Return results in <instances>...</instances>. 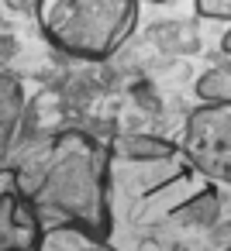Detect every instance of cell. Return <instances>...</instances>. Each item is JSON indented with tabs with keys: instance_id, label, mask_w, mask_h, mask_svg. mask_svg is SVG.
I'll list each match as a JSON object with an SVG mask.
<instances>
[{
	"instance_id": "1",
	"label": "cell",
	"mask_w": 231,
	"mask_h": 251,
	"mask_svg": "<svg viewBox=\"0 0 231 251\" xmlns=\"http://www.w3.org/2000/svg\"><path fill=\"white\" fill-rule=\"evenodd\" d=\"M107 172L111 148L87 131H62L45 158L35 193H28L42 227L76 224L93 237L107 241L111 206H107Z\"/></svg>"
},
{
	"instance_id": "2",
	"label": "cell",
	"mask_w": 231,
	"mask_h": 251,
	"mask_svg": "<svg viewBox=\"0 0 231 251\" xmlns=\"http://www.w3.org/2000/svg\"><path fill=\"white\" fill-rule=\"evenodd\" d=\"M35 18L42 35L66 55L111 59L138 25L135 0H38Z\"/></svg>"
},
{
	"instance_id": "3",
	"label": "cell",
	"mask_w": 231,
	"mask_h": 251,
	"mask_svg": "<svg viewBox=\"0 0 231 251\" xmlns=\"http://www.w3.org/2000/svg\"><path fill=\"white\" fill-rule=\"evenodd\" d=\"M179 151L203 176L231 182V100L228 103H200L186 117Z\"/></svg>"
},
{
	"instance_id": "4",
	"label": "cell",
	"mask_w": 231,
	"mask_h": 251,
	"mask_svg": "<svg viewBox=\"0 0 231 251\" xmlns=\"http://www.w3.org/2000/svg\"><path fill=\"white\" fill-rule=\"evenodd\" d=\"M42 220L21 186V179L4 169L0 172V251H35Z\"/></svg>"
},
{
	"instance_id": "5",
	"label": "cell",
	"mask_w": 231,
	"mask_h": 251,
	"mask_svg": "<svg viewBox=\"0 0 231 251\" xmlns=\"http://www.w3.org/2000/svg\"><path fill=\"white\" fill-rule=\"evenodd\" d=\"M35 251H117V248L93 237L90 230H83L76 224H49V227H42Z\"/></svg>"
},
{
	"instance_id": "6",
	"label": "cell",
	"mask_w": 231,
	"mask_h": 251,
	"mask_svg": "<svg viewBox=\"0 0 231 251\" xmlns=\"http://www.w3.org/2000/svg\"><path fill=\"white\" fill-rule=\"evenodd\" d=\"M121 155L131 158V162H142V165H159V162H169V158H176V155H183V151H179V145L169 141V138L131 134V138L121 141Z\"/></svg>"
},
{
	"instance_id": "7",
	"label": "cell",
	"mask_w": 231,
	"mask_h": 251,
	"mask_svg": "<svg viewBox=\"0 0 231 251\" xmlns=\"http://www.w3.org/2000/svg\"><path fill=\"white\" fill-rule=\"evenodd\" d=\"M197 97L203 103H228L231 100V69H207L197 83Z\"/></svg>"
},
{
	"instance_id": "8",
	"label": "cell",
	"mask_w": 231,
	"mask_h": 251,
	"mask_svg": "<svg viewBox=\"0 0 231 251\" xmlns=\"http://www.w3.org/2000/svg\"><path fill=\"white\" fill-rule=\"evenodd\" d=\"M183 213L190 217V220H197V224H203V220H214V213H217V196L210 193V189H203L193 203H186L183 206Z\"/></svg>"
},
{
	"instance_id": "9",
	"label": "cell",
	"mask_w": 231,
	"mask_h": 251,
	"mask_svg": "<svg viewBox=\"0 0 231 251\" xmlns=\"http://www.w3.org/2000/svg\"><path fill=\"white\" fill-rule=\"evenodd\" d=\"M197 14L231 25V0H197Z\"/></svg>"
},
{
	"instance_id": "10",
	"label": "cell",
	"mask_w": 231,
	"mask_h": 251,
	"mask_svg": "<svg viewBox=\"0 0 231 251\" xmlns=\"http://www.w3.org/2000/svg\"><path fill=\"white\" fill-rule=\"evenodd\" d=\"M221 52L224 55H231V25L224 28V35H221Z\"/></svg>"
},
{
	"instance_id": "11",
	"label": "cell",
	"mask_w": 231,
	"mask_h": 251,
	"mask_svg": "<svg viewBox=\"0 0 231 251\" xmlns=\"http://www.w3.org/2000/svg\"><path fill=\"white\" fill-rule=\"evenodd\" d=\"M228 251H231V248H228Z\"/></svg>"
}]
</instances>
